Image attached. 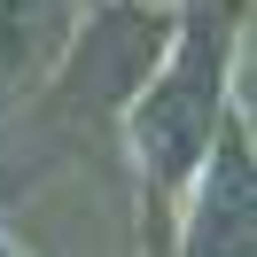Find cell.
<instances>
[{"label":"cell","mask_w":257,"mask_h":257,"mask_svg":"<svg viewBox=\"0 0 257 257\" xmlns=\"http://www.w3.org/2000/svg\"><path fill=\"white\" fill-rule=\"evenodd\" d=\"M0 257H8V249H0Z\"/></svg>","instance_id":"5b68a950"},{"label":"cell","mask_w":257,"mask_h":257,"mask_svg":"<svg viewBox=\"0 0 257 257\" xmlns=\"http://www.w3.org/2000/svg\"><path fill=\"white\" fill-rule=\"evenodd\" d=\"M172 24L156 8H133V0H101V16L86 24L78 55L63 63V117H109L133 86H148V63L164 55Z\"/></svg>","instance_id":"7a4b0ae2"},{"label":"cell","mask_w":257,"mask_h":257,"mask_svg":"<svg viewBox=\"0 0 257 257\" xmlns=\"http://www.w3.org/2000/svg\"><path fill=\"white\" fill-rule=\"evenodd\" d=\"M70 0H0V86H24L39 63L63 55Z\"/></svg>","instance_id":"277c9868"},{"label":"cell","mask_w":257,"mask_h":257,"mask_svg":"<svg viewBox=\"0 0 257 257\" xmlns=\"http://www.w3.org/2000/svg\"><path fill=\"white\" fill-rule=\"evenodd\" d=\"M218 125H226V141H218L203 203H195L187 257H249V141H241L234 117H218Z\"/></svg>","instance_id":"3957f363"},{"label":"cell","mask_w":257,"mask_h":257,"mask_svg":"<svg viewBox=\"0 0 257 257\" xmlns=\"http://www.w3.org/2000/svg\"><path fill=\"white\" fill-rule=\"evenodd\" d=\"M241 24V0H195L179 16V47L164 63V78L141 86V109H133V148H141L148 187H179L195 172V156L210 148L226 117V32Z\"/></svg>","instance_id":"6da1fadb"}]
</instances>
